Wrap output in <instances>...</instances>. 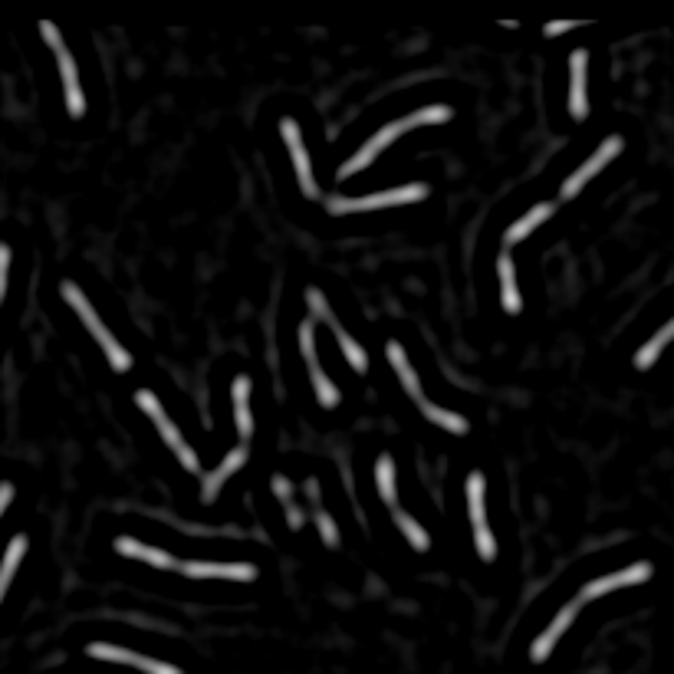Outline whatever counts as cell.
I'll list each match as a JSON object with an SVG mask.
<instances>
[{
    "label": "cell",
    "mask_w": 674,
    "mask_h": 674,
    "mask_svg": "<svg viewBox=\"0 0 674 674\" xmlns=\"http://www.w3.org/2000/svg\"><path fill=\"white\" fill-rule=\"evenodd\" d=\"M63 300L70 302L73 310L79 312V320H83V326H86L89 332H93L95 342L103 346L105 359H109V365H113L115 372H129V369H132V355L125 352V349H122L119 342H115V336L109 332V329H105V322L99 320V316H95V310L89 306V300L83 296V290H79L76 283H70V280H66V283H63Z\"/></svg>",
    "instance_id": "obj_1"
},
{
    "label": "cell",
    "mask_w": 674,
    "mask_h": 674,
    "mask_svg": "<svg viewBox=\"0 0 674 674\" xmlns=\"http://www.w3.org/2000/svg\"><path fill=\"white\" fill-rule=\"evenodd\" d=\"M428 198V184H401V188L379 191L369 198H326L329 214H355V211H375V208H392V204H411V201Z\"/></svg>",
    "instance_id": "obj_2"
},
{
    "label": "cell",
    "mask_w": 674,
    "mask_h": 674,
    "mask_svg": "<svg viewBox=\"0 0 674 674\" xmlns=\"http://www.w3.org/2000/svg\"><path fill=\"white\" fill-rule=\"evenodd\" d=\"M135 401H139V408L145 411V415H152V421H155V428H158V434L164 438V444L174 451V458L182 461L188 471H198V454L188 448V441L182 438V431L174 428L172 424V418L164 415V408H162V401H158L155 395L148 389H142V392H135Z\"/></svg>",
    "instance_id": "obj_3"
},
{
    "label": "cell",
    "mask_w": 674,
    "mask_h": 674,
    "mask_svg": "<svg viewBox=\"0 0 674 674\" xmlns=\"http://www.w3.org/2000/svg\"><path fill=\"white\" fill-rule=\"evenodd\" d=\"M484 474H471L467 477V510H471V523H474V543L477 553L484 562H493L497 556V543H493L491 530H487L484 520Z\"/></svg>",
    "instance_id": "obj_4"
},
{
    "label": "cell",
    "mask_w": 674,
    "mask_h": 674,
    "mask_svg": "<svg viewBox=\"0 0 674 674\" xmlns=\"http://www.w3.org/2000/svg\"><path fill=\"white\" fill-rule=\"evenodd\" d=\"M300 352L310 365V379H312V389H316V398H320L322 408H336L339 405V389L332 382L326 379V372L320 369L316 362V342H312V320H306L300 326Z\"/></svg>",
    "instance_id": "obj_5"
},
{
    "label": "cell",
    "mask_w": 674,
    "mask_h": 674,
    "mask_svg": "<svg viewBox=\"0 0 674 674\" xmlns=\"http://www.w3.org/2000/svg\"><path fill=\"white\" fill-rule=\"evenodd\" d=\"M408 132V125H405V119H398V122H392V125H385V129H379L372 135V139L365 142L359 152H355L352 158H349L342 168H339V178H349V174H355V172H362V168H369V164L375 162V155H379L382 148H389L392 142L395 139H401Z\"/></svg>",
    "instance_id": "obj_6"
},
{
    "label": "cell",
    "mask_w": 674,
    "mask_h": 674,
    "mask_svg": "<svg viewBox=\"0 0 674 674\" xmlns=\"http://www.w3.org/2000/svg\"><path fill=\"white\" fill-rule=\"evenodd\" d=\"M619 152H622V139H619V135H609V139H605L602 145L596 148V155L589 158V162L582 164L580 172H572L570 178H566V184H562V198H576V194L586 188L589 178H596V174L602 172L605 164L612 162Z\"/></svg>",
    "instance_id": "obj_7"
},
{
    "label": "cell",
    "mask_w": 674,
    "mask_h": 674,
    "mask_svg": "<svg viewBox=\"0 0 674 674\" xmlns=\"http://www.w3.org/2000/svg\"><path fill=\"white\" fill-rule=\"evenodd\" d=\"M280 135L283 142L290 145V155H293V168H296V178H300V188L306 198H320V188H316V178H312V168H310V155L302 148V135H300V125L293 119H283L280 122Z\"/></svg>",
    "instance_id": "obj_8"
},
{
    "label": "cell",
    "mask_w": 674,
    "mask_h": 674,
    "mask_svg": "<svg viewBox=\"0 0 674 674\" xmlns=\"http://www.w3.org/2000/svg\"><path fill=\"white\" fill-rule=\"evenodd\" d=\"M89 658H99V661H115V665H132V668H142L145 674H182L174 665H164V661H155V658H145L139 651H129V649H115V645H89L86 649Z\"/></svg>",
    "instance_id": "obj_9"
},
{
    "label": "cell",
    "mask_w": 674,
    "mask_h": 674,
    "mask_svg": "<svg viewBox=\"0 0 674 674\" xmlns=\"http://www.w3.org/2000/svg\"><path fill=\"white\" fill-rule=\"evenodd\" d=\"M651 562H635V566H629V570H619L612 572V576H602V580L589 582L586 589H582V599H599L605 596V592H615V589H625V586H641V582L651 580Z\"/></svg>",
    "instance_id": "obj_10"
},
{
    "label": "cell",
    "mask_w": 674,
    "mask_h": 674,
    "mask_svg": "<svg viewBox=\"0 0 674 674\" xmlns=\"http://www.w3.org/2000/svg\"><path fill=\"white\" fill-rule=\"evenodd\" d=\"M182 572L191 580H211V576H221V580L233 582H251L257 580V570L251 562H182Z\"/></svg>",
    "instance_id": "obj_11"
},
{
    "label": "cell",
    "mask_w": 674,
    "mask_h": 674,
    "mask_svg": "<svg viewBox=\"0 0 674 674\" xmlns=\"http://www.w3.org/2000/svg\"><path fill=\"white\" fill-rule=\"evenodd\" d=\"M576 615H580V602L566 605V609H562V612L553 619V625H550V629H546L543 635H540V639L533 641V649H530V658H533L536 665H543L546 658L553 655L556 641H560L562 635H566V629L572 625V619H576Z\"/></svg>",
    "instance_id": "obj_12"
},
{
    "label": "cell",
    "mask_w": 674,
    "mask_h": 674,
    "mask_svg": "<svg viewBox=\"0 0 674 674\" xmlns=\"http://www.w3.org/2000/svg\"><path fill=\"white\" fill-rule=\"evenodd\" d=\"M586 66H589V53L576 50L570 56V113L576 122H582L589 115L586 103Z\"/></svg>",
    "instance_id": "obj_13"
},
{
    "label": "cell",
    "mask_w": 674,
    "mask_h": 674,
    "mask_svg": "<svg viewBox=\"0 0 674 674\" xmlns=\"http://www.w3.org/2000/svg\"><path fill=\"white\" fill-rule=\"evenodd\" d=\"M56 63H60L63 89H66V109H70L73 119H83V115H86V99H83V86H79L76 63H73V56L66 53V46L56 50Z\"/></svg>",
    "instance_id": "obj_14"
},
{
    "label": "cell",
    "mask_w": 674,
    "mask_h": 674,
    "mask_svg": "<svg viewBox=\"0 0 674 674\" xmlns=\"http://www.w3.org/2000/svg\"><path fill=\"white\" fill-rule=\"evenodd\" d=\"M247 454H251V451L243 448V444H241V448H233L231 454L221 461V467H217V471H211V474L204 477V487H201V497H204V503H214L217 501V491H221V484H224L231 474H237V471H241L243 461H247Z\"/></svg>",
    "instance_id": "obj_15"
},
{
    "label": "cell",
    "mask_w": 674,
    "mask_h": 674,
    "mask_svg": "<svg viewBox=\"0 0 674 674\" xmlns=\"http://www.w3.org/2000/svg\"><path fill=\"white\" fill-rule=\"evenodd\" d=\"M115 553H122L125 560H142L148 562V566H155V570H172L174 560L164 550H155V546H145L139 543V540H132V536H119L115 540Z\"/></svg>",
    "instance_id": "obj_16"
},
{
    "label": "cell",
    "mask_w": 674,
    "mask_h": 674,
    "mask_svg": "<svg viewBox=\"0 0 674 674\" xmlns=\"http://www.w3.org/2000/svg\"><path fill=\"white\" fill-rule=\"evenodd\" d=\"M233 421H237V431L247 441L253 434V421H251V379L241 375L233 382Z\"/></svg>",
    "instance_id": "obj_17"
},
{
    "label": "cell",
    "mask_w": 674,
    "mask_h": 674,
    "mask_svg": "<svg viewBox=\"0 0 674 674\" xmlns=\"http://www.w3.org/2000/svg\"><path fill=\"white\" fill-rule=\"evenodd\" d=\"M497 273H501V300H503V310L507 312H520L523 300H520V290H517V270H513V260L510 253L503 251L501 260H497Z\"/></svg>",
    "instance_id": "obj_18"
},
{
    "label": "cell",
    "mask_w": 674,
    "mask_h": 674,
    "mask_svg": "<svg viewBox=\"0 0 674 674\" xmlns=\"http://www.w3.org/2000/svg\"><path fill=\"white\" fill-rule=\"evenodd\" d=\"M389 362L395 365V372H398V379H401V385H405V392L411 398H415L418 405L424 401V395H421V382H418V375H415V369L408 365V359H405V349L398 346V342H389Z\"/></svg>",
    "instance_id": "obj_19"
},
{
    "label": "cell",
    "mask_w": 674,
    "mask_h": 674,
    "mask_svg": "<svg viewBox=\"0 0 674 674\" xmlns=\"http://www.w3.org/2000/svg\"><path fill=\"white\" fill-rule=\"evenodd\" d=\"M671 339H674V320L668 322V326L658 329L655 336H651L649 342H645V346L635 352V369H641V372H645V369H651V365H655V359L661 355V349H665Z\"/></svg>",
    "instance_id": "obj_20"
},
{
    "label": "cell",
    "mask_w": 674,
    "mask_h": 674,
    "mask_svg": "<svg viewBox=\"0 0 674 674\" xmlns=\"http://www.w3.org/2000/svg\"><path fill=\"white\" fill-rule=\"evenodd\" d=\"M553 211H556V204H550V201H546V204H536V208L530 211L527 217H520L517 224H513L510 231H507V237H503V243H507V247H513V243H520V241H523V237H527L530 231H533V227H540V224H543V221H546V217H550V214H553Z\"/></svg>",
    "instance_id": "obj_21"
},
{
    "label": "cell",
    "mask_w": 674,
    "mask_h": 674,
    "mask_svg": "<svg viewBox=\"0 0 674 674\" xmlns=\"http://www.w3.org/2000/svg\"><path fill=\"white\" fill-rule=\"evenodd\" d=\"M421 411H424V418H428V421L438 424V428H444V431L467 434V418L454 415V411H444V408L431 405V401H421Z\"/></svg>",
    "instance_id": "obj_22"
},
{
    "label": "cell",
    "mask_w": 674,
    "mask_h": 674,
    "mask_svg": "<svg viewBox=\"0 0 674 674\" xmlns=\"http://www.w3.org/2000/svg\"><path fill=\"white\" fill-rule=\"evenodd\" d=\"M375 481H379V493L382 501L389 507H398V493H395V461L389 454H382L379 464H375Z\"/></svg>",
    "instance_id": "obj_23"
},
{
    "label": "cell",
    "mask_w": 674,
    "mask_h": 674,
    "mask_svg": "<svg viewBox=\"0 0 674 674\" xmlns=\"http://www.w3.org/2000/svg\"><path fill=\"white\" fill-rule=\"evenodd\" d=\"M26 553V536H14L7 546V556H4V566H0V599H4V592H7L10 580H14V572H17V562L24 560Z\"/></svg>",
    "instance_id": "obj_24"
},
{
    "label": "cell",
    "mask_w": 674,
    "mask_h": 674,
    "mask_svg": "<svg viewBox=\"0 0 674 674\" xmlns=\"http://www.w3.org/2000/svg\"><path fill=\"white\" fill-rule=\"evenodd\" d=\"M329 329H332V332H336L339 346H342V352H346L349 365H352L355 372L362 375L365 369H369V355L362 352V346H359V342H355V339L349 336V332H346V329H342V326H339V322H336V326H329Z\"/></svg>",
    "instance_id": "obj_25"
},
{
    "label": "cell",
    "mask_w": 674,
    "mask_h": 674,
    "mask_svg": "<svg viewBox=\"0 0 674 674\" xmlns=\"http://www.w3.org/2000/svg\"><path fill=\"white\" fill-rule=\"evenodd\" d=\"M395 523H398V527H401V533L408 536V543L415 546L418 553H424V550L431 546V536L424 533V527H418V523H415V517H408V513L395 510Z\"/></svg>",
    "instance_id": "obj_26"
},
{
    "label": "cell",
    "mask_w": 674,
    "mask_h": 674,
    "mask_svg": "<svg viewBox=\"0 0 674 674\" xmlns=\"http://www.w3.org/2000/svg\"><path fill=\"white\" fill-rule=\"evenodd\" d=\"M451 115H454L451 105H428V109H421V113L405 115V125L408 129H415V125H434V122H448Z\"/></svg>",
    "instance_id": "obj_27"
},
{
    "label": "cell",
    "mask_w": 674,
    "mask_h": 674,
    "mask_svg": "<svg viewBox=\"0 0 674 674\" xmlns=\"http://www.w3.org/2000/svg\"><path fill=\"white\" fill-rule=\"evenodd\" d=\"M316 527H320V533H322V540H326V546H336L339 543V533H336V527H332V520H329V513H316Z\"/></svg>",
    "instance_id": "obj_28"
},
{
    "label": "cell",
    "mask_w": 674,
    "mask_h": 674,
    "mask_svg": "<svg viewBox=\"0 0 674 674\" xmlns=\"http://www.w3.org/2000/svg\"><path fill=\"white\" fill-rule=\"evenodd\" d=\"M306 300H310V306H312V310L320 312V316H316V320H326L329 326H336V316H329V310H326V300H322V296L316 293V290H310V293H306Z\"/></svg>",
    "instance_id": "obj_29"
},
{
    "label": "cell",
    "mask_w": 674,
    "mask_h": 674,
    "mask_svg": "<svg viewBox=\"0 0 674 674\" xmlns=\"http://www.w3.org/2000/svg\"><path fill=\"white\" fill-rule=\"evenodd\" d=\"M7 267H10V251L0 243V300L7 293Z\"/></svg>",
    "instance_id": "obj_30"
},
{
    "label": "cell",
    "mask_w": 674,
    "mask_h": 674,
    "mask_svg": "<svg viewBox=\"0 0 674 674\" xmlns=\"http://www.w3.org/2000/svg\"><path fill=\"white\" fill-rule=\"evenodd\" d=\"M40 34H44V40L53 46V50H60V46H63L60 34H56V26H53V24H46V20H44V24H40Z\"/></svg>",
    "instance_id": "obj_31"
},
{
    "label": "cell",
    "mask_w": 674,
    "mask_h": 674,
    "mask_svg": "<svg viewBox=\"0 0 674 674\" xmlns=\"http://www.w3.org/2000/svg\"><path fill=\"white\" fill-rule=\"evenodd\" d=\"M576 24H566V20H556V24H546V30L543 34L546 36H560V34H566V30H572Z\"/></svg>",
    "instance_id": "obj_32"
},
{
    "label": "cell",
    "mask_w": 674,
    "mask_h": 674,
    "mask_svg": "<svg viewBox=\"0 0 674 674\" xmlns=\"http://www.w3.org/2000/svg\"><path fill=\"white\" fill-rule=\"evenodd\" d=\"M14 501V487L10 484H0V513L7 510V503Z\"/></svg>",
    "instance_id": "obj_33"
},
{
    "label": "cell",
    "mask_w": 674,
    "mask_h": 674,
    "mask_svg": "<svg viewBox=\"0 0 674 674\" xmlns=\"http://www.w3.org/2000/svg\"><path fill=\"white\" fill-rule=\"evenodd\" d=\"M273 491H277L280 497H283V501H286V497H290V484H286L283 477H277V481H273Z\"/></svg>",
    "instance_id": "obj_34"
}]
</instances>
